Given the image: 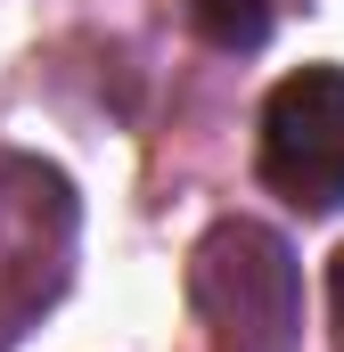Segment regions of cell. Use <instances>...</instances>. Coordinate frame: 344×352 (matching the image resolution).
I'll use <instances>...</instances> for the list:
<instances>
[{"label":"cell","mask_w":344,"mask_h":352,"mask_svg":"<svg viewBox=\"0 0 344 352\" xmlns=\"http://www.w3.org/2000/svg\"><path fill=\"white\" fill-rule=\"evenodd\" d=\"M189 311L213 352H295L303 344V263L279 230L246 213L213 221L189 254Z\"/></svg>","instance_id":"1"},{"label":"cell","mask_w":344,"mask_h":352,"mask_svg":"<svg viewBox=\"0 0 344 352\" xmlns=\"http://www.w3.org/2000/svg\"><path fill=\"white\" fill-rule=\"evenodd\" d=\"M262 180L295 213L344 205V66H295L262 98Z\"/></svg>","instance_id":"2"},{"label":"cell","mask_w":344,"mask_h":352,"mask_svg":"<svg viewBox=\"0 0 344 352\" xmlns=\"http://www.w3.org/2000/svg\"><path fill=\"white\" fill-rule=\"evenodd\" d=\"M189 25L213 50H262L279 25V0H189Z\"/></svg>","instance_id":"3"},{"label":"cell","mask_w":344,"mask_h":352,"mask_svg":"<svg viewBox=\"0 0 344 352\" xmlns=\"http://www.w3.org/2000/svg\"><path fill=\"white\" fill-rule=\"evenodd\" d=\"M328 336H336V352H344V254L328 263Z\"/></svg>","instance_id":"4"}]
</instances>
